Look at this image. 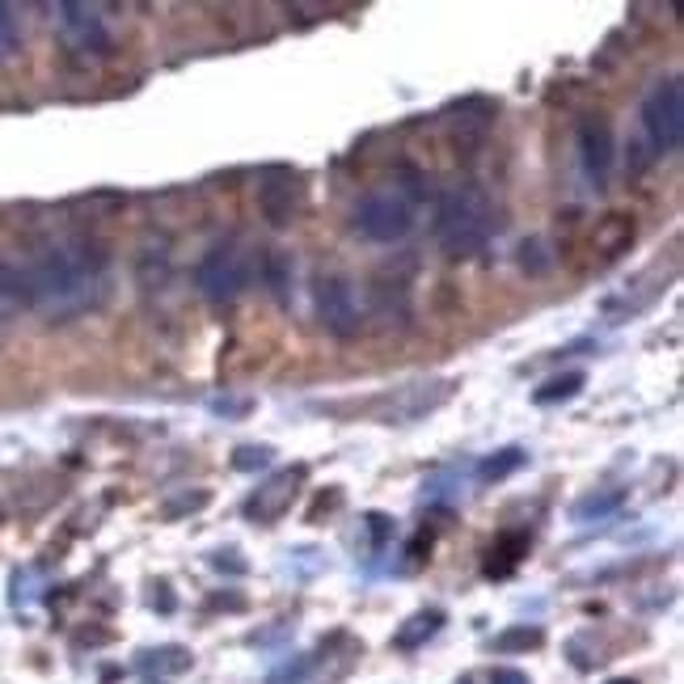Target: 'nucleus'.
<instances>
[{"label":"nucleus","instance_id":"nucleus-8","mask_svg":"<svg viewBox=\"0 0 684 684\" xmlns=\"http://www.w3.org/2000/svg\"><path fill=\"white\" fill-rule=\"evenodd\" d=\"M579 140V161H583V173L592 178V187L604 191L608 187V173H613V161H617V144H613V128L608 119L600 114H583L575 128Z\"/></svg>","mask_w":684,"mask_h":684},{"label":"nucleus","instance_id":"nucleus-21","mask_svg":"<svg viewBox=\"0 0 684 684\" xmlns=\"http://www.w3.org/2000/svg\"><path fill=\"white\" fill-rule=\"evenodd\" d=\"M18 51V22H13V9L0 4V60H9Z\"/></svg>","mask_w":684,"mask_h":684},{"label":"nucleus","instance_id":"nucleus-23","mask_svg":"<svg viewBox=\"0 0 684 684\" xmlns=\"http://www.w3.org/2000/svg\"><path fill=\"white\" fill-rule=\"evenodd\" d=\"M237 550H220V554L212 557V566L215 571H233V575H245V562L241 557H233Z\"/></svg>","mask_w":684,"mask_h":684},{"label":"nucleus","instance_id":"nucleus-16","mask_svg":"<svg viewBox=\"0 0 684 684\" xmlns=\"http://www.w3.org/2000/svg\"><path fill=\"white\" fill-rule=\"evenodd\" d=\"M583 385H587V376H583V372H562V376H554V381H545V385L536 389L533 402L536 406H557V402H571V398H579Z\"/></svg>","mask_w":684,"mask_h":684},{"label":"nucleus","instance_id":"nucleus-5","mask_svg":"<svg viewBox=\"0 0 684 684\" xmlns=\"http://www.w3.org/2000/svg\"><path fill=\"white\" fill-rule=\"evenodd\" d=\"M250 271L254 266H250V254L241 245H212L199 262V271H194V283L208 300L229 304L250 288Z\"/></svg>","mask_w":684,"mask_h":684},{"label":"nucleus","instance_id":"nucleus-24","mask_svg":"<svg viewBox=\"0 0 684 684\" xmlns=\"http://www.w3.org/2000/svg\"><path fill=\"white\" fill-rule=\"evenodd\" d=\"M486 684H529V676L520 667H494L491 676H486Z\"/></svg>","mask_w":684,"mask_h":684},{"label":"nucleus","instance_id":"nucleus-15","mask_svg":"<svg viewBox=\"0 0 684 684\" xmlns=\"http://www.w3.org/2000/svg\"><path fill=\"white\" fill-rule=\"evenodd\" d=\"M529 554V533H507L499 536V545L486 557V575H512L515 562Z\"/></svg>","mask_w":684,"mask_h":684},{"label":"nucleus","instance_id":"nucleus-18","mask_svg":"<svg viewBox=\"0 0 684 684\" xmlns=\"http://www.w3.org/2000/svg\"><path fill=\"white\" fill-rule=\"evenodd\" d=\"M191 663L194 660L187 646H157V651H144V655H140V667H144V672H187Z\"/></svg>","mask_w":684,"mask_h":684},{"label":"nucleus","instance_id":"nucleus-22","mask_svg":"<svg viewBox=\"0 0 684 684\" xmlns=\"http://www.w3.org/2000/svg\"><path fill=\"white\" fill-rule=\"evenodd\" d=\"M368 533H372V541H376V550H385V541L393 536V520L381 512H372L368 515Z\"/></svg>","mask_w":684,"mask_h":684},{"label":"nucleus","instance_id":"nucleus-12","mask_svg":"<svg viewBox=\"0 0 684 684\" xmlns=\"http://www.w3.org/2000/svg\"><path fill=\"white\" fill-rule=\"evenodd\" d=\"M630 241H634V220L613 212L596 224V233H592V250H600V258L608 262V258H617L621 250H630Z\"/></svg>","mask_w":684,"mask_h":684},{"label":"nucleus","instance_id":"nucleus-11","mask_svg":"<svg viewBox=\"0 0 684 684\" xmlns=\"http://www.w3.org/2000/svg\"><path fill=\"white\" fill-rule=\"evenodd\" d=\"M440 630H444V613H440V608H423V613H414V617H406L398 625L393 646H398V651H419V646H428Z\"/></svg>","mask_w":684,"mask_h":684},{"label":"nucleus","instance_id":"nucleus-19","mask_svg":"<svg viewBox=\"0 0 684 684\" xmlns=\"http://www.w3.org/2000/svg\"><path fill=\"white\" fill-rule=\"evenodd\" d=\"M520 465H524V449H503V452H494V456H486V461L477 465V477H482V482H499V477L515 473Z\"/></svg>","mask_w":684,"mask_h":684},{"label":"nucleus","instance_id":"nucleus-17","mask_svg":"<svg viewBox=\"0 0 684 684\" xmlns=\"http://www.w3.org/2000/svg\"><path fill=\"white\" fill-rule=\"evenodd\" d=\"M545 642V630L541 625H512L503 634H494L491 651L494 655H515V651H536Z\"/></svg>","mask_w":684,"mask_h":684},{"label":"nucleus","instance_id":"nucleus-4","mask_svg":"<svg viewBox=\"0 0 684 684\" xmlns=\"http://www.w3.org/2000/svg\"><path fill=\"white\" fill-rule=\"evenodd\" d=\"M642 131H646V144L655 152L681 149V135H684L681 77H667V81H660V86L646 93V102H642Z\"/></svg>","mask_w":684,"mask_h":684},{"label":"nucleus","instance_id":"nucleus-3","mask_svg":"<svg viewBox=\"0 0 684 684\" xmlns=\"http://www.w3.org/2000/svg\"><path fill=\"white\" fill-rule=\"evenodd\" d=\"M355 229L372 245H398L414 229V203L402 191H376L360 199L355 208Z\"/></svg>","mask_w":684,"mask_h":684},{"label":"nucleus","instance_id":"nucleus-10","mask_svg":"<svg viewBox=\"0 0 684 684\" xmlns=\"http://www.w3.org/2000/svg\"><path fill=\"white\" fill-rule=\"evenodd\" d=\"M258 208L266 215L271 229L292 224L300 212V178L292 170H271L258 182Z\"/></svg>","mask_w":684,"mask_h":684},{"label":"nucleus","instance_id":"nucleus-20","mask_svg":"<svg viewBox=\"0 0 684 684\" xmlns=\"http://www.w3.org/2000/svg\"><path fill=\"white\" fill-rule=\"evenodd\" d=\"M271 461H275V449H271V444H245V449L233 452V470H241V473L266 470Z\"/></svg>","mask_w":684,"mask_h":684},{"label":"nucleus","instance_id":"nucleus-7","mask_svg":"<svg viewBox=\"0 0 684 684\" xmlns=\"http://www.w3.org/2000/svg\"><path fill=\"white\" fill-rule=\"evenodd\" d=\"M313 300H318L321 325H325L334 339H355V334H360V325H364V309H360V300H355L351 279H342V275L318 279Z\"/></svg>","mask_w":684,"mask_h":684},{"label":"nucleus","instance_id":"nucleus-25","mask_svg":"<svg viewBox=\"0 0 684 684\" xmlns=\"http://www.w3.org/2000/svg\"><path fill=\"white\" fill-rule=\"evenodd\" d=\"M456 684H477V681H473V676H465V681H456Z\"/></svg>","mask_w":684,"mask_h":684},{"label":"nucleus","instance_id":"nucleus-26","mask_svg":"<svg viewBox=\"0 0 684 684\" xmlns=\"http://www.w3.org/2000/svg\"><path fill=\"white\" fill-rule=\"evenodd\" d=\"M608 684H634V681H608Z\"/></svg>","mask_w":684,"mask_h":684},{"label":"nucleus","instance_id":"nucleus-6","mask_svg":"<svg viewBox=\"0 0 684 684\" xmlns=\"http://www.w3.org/2000/svg\"><path fill=\"white\" fill-rule=\"evenodd\" d=\"M452 393H456V381H449V376H440V381H410L398 393H389V398L376 402V419L381 423H419V419H428V414L444 406Z\"/></svg>","mask_w":684,"mask_h":684},{"label":"nucleus","instance_id":"nucleus-14","mask_svg":"<svg viewBox=\"0 0 684 684\" xmlns=\"http://www.w3.org/2000/svg\"><path fill=\"white\" fill-rule=\"evenodd\" d=\"M60 26L68 30V39H77V43L102 39V22H98V9H89V4H60Z\"/></svg>","mask_w":684,"mask_h":684},{"label":"nucleus","instance_id":"nucleus-13","mask_svg":"<svg viewBox=\"0 0 684 684\" xmlns=\"http://www.w3.org/2000/svg\"><path fill=\"white\" fill-rule=\"evenodd\" d=\"M625 503V491H596V494H583L575 507H571V520L575 524H596V520H608Z\"/></svg>","mask_w":684,"mask_h":684},{"label":"nucleus","instance_id":"nucleus-1","mask_svg":"<svg viewBox=\"0 0 684 684\" xmlns=\"http://www.w3.org/2000/svg\"><path fill=\"white\" fill-rule=\"evenodd\" d=\"M0 296L22 300L51 321L81 318L107 296V250L98 241L72 237L47 245L26 266L0 262Z\"/></svg>","mask_w":684,"mask_h":684},{"label":"nucleus","instance_id":"nucleus-9","mask_svg":"<svg viewBox=\"0 0 684 684\" xmlns=\"http://www.w3.org/2000/svg\"><path fill=\"white\" fill-rule=\"evenodd\" d=\"M300 482H304V470H300V465L296 470L271 473V477L245 499V520H254V524H275V520H283V512L296 503Z\"/></svg>","mask_w":684,"mask_h":684},{"label":"nucleus","instance_id":"nucleus-2","mask_svg":"<svg viewBox=\"0 0 684 684\" xmlns=\"http://www.w3.org/2000/svg\"><path fill=\"white\" fill-rule=\"evenodd\" d=\"M494 215L486 194H477L473 187H461V191H449L435 208V237L444 245V254L452 258H470L477 254L486 241H491Z\"/></svg>","mask_w":684,"mask_h":684}]
</instances>
